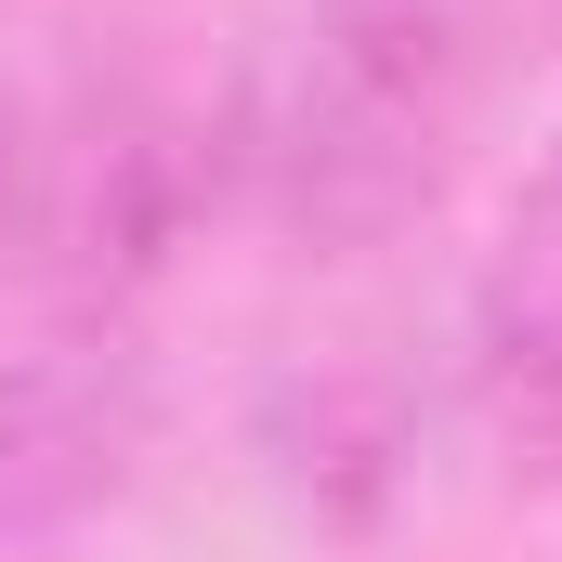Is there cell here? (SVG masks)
Masks as SVG:
<instances>
[{"mask_svg":"<svg viewBox=\"0 0 562 562\" xmlns=\"http://www.w3.org/2000/svg\"><path fill=\"white\" fill-rule=\"evenodd\" d=\"M458 406L484 419L510 484H562V132L510 183L471 301H458Z\"/></svg>","mask_w":562,"mask_h":562,"instance_id":"cell-5","label":"cell"},{"mask_svg":"<svg viewBox=\"0 0 562 562\" xmlns=\"http://www.w3.org/2000/svg\"><path fill=\"white\" fill-rule=\"evenodd\" d=\"M13 236H26V79H0V288H13Z\"/></svg>","mask_w":562,"mask_h":562,"instance_id":"cell-6","label":"cell"},{"mask_svg":"<svg viewBox=\"0 0 562 562\" xmlns=\"http://www.w3.org/2000/svg\"><path fill=\"white\" fill-rule=\"evenodd\" d=\"M170 431V380L132 314H40L26 353H0V562L79 550L144 484Z\"/></svg>","mask_w":562,"mask_h":562,"instance_id":"cell-4","label":"cell"},{"mask_svg":"<svg viewBox=\"0 0 562 562\" xmlns=\"http://www.w3.org/2000/svg\"><path fill=\"white\" fill-rule=\"evenodd\" d=\"M236 210V40L183 13H105L26 79V236L40 314H132Z\"/></svg>","mask_w":562,"mask_h":562,"instance_id":"cell-2","label":"cell"},{"mask_svg":"<svg viewBox=\"0 0 562 562\" xmlns=\"http://www.w3.org/2000/svg\"><path fill=\"white\" fill-rule=\"evenodd\" d=\"M524 26L562 40V0H288L236 40V210L301 262L431 236Z\"/></svg>","mask_w":562,"mask_h":562,"instance_id":"cell-1","label":"cell"},{"mask_svg":"<svg viewBox=\"0 0 562 562\" xmlns=\"http://www.w3.org/2000/svg\"><path fill=\"white\" fill-rule=\"evenodd\" d=\"M445 406H458V340H419L406 314H353V327L276 340V367L249 393V445L301 524L367 537L419 497Z\"/></svg>","mask_w":562,"mask_h":562,"instance_id":"cell-3","label":"cell"}]
</instances>
